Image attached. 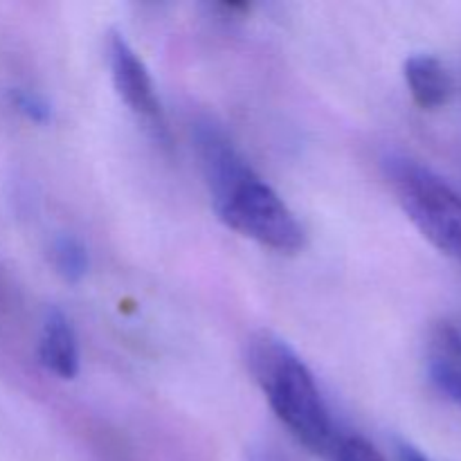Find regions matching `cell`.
<instances>
[{"label":"cell","instance_id":"9c48e42d","mask_svg":"<svg viewBox=\"0 0 461 461\" xmlns=\"http://www.w3.org/2000/svg\"><path fill=\"white\" fill-rule=\"evenodd\" d=\"M329 455L333 461H385L381 453L360 435H336Z\"/></svg>","mask_w":461,"mask_h":461},{"label":"cell","instance_id":"8fae6325","mask_svg":"<svg viewBox=\"0 0 461 461\" xmlns=\"http://www.w3.org/2000/svg\"><path fill=\"white\" fill-rule=\"evenodd\" d=\"M396 453H399V461H430L426 455L421 453V450L414 448V446H410V444H405V441H401V444L396 446Z\"/></svg>","mask_w":461,"mask_h":461},{"label":"cell","instance_id":"5b68a950","mask_svg":"<svg viewBox=\"0 0 461 461\" xmlns=\"http://www.w3.org/2000/svg\"><path fill=\"white\" fill-rule=\"evenodd\" d=\"M39 360L61 381H72L79 374V340L70 318L61 309H52L45 315L39 338Z\"/></svg>","mask_w":461,"mask_h":461},{"label":"cell","instance_id":"ba28073f","mask_svg":"<svg viewBox=\"0 0 461 461\" xmlns=\"http://www.w3.org/2000/svg\"><path fill=\"white\" fill-rule=\"evenodd\" d=\"M52 264L66 282L77 284L88 275L90 255L79 239L63 234L52 243Z\"/></svg>","mask_w":461,"mask_h":461},{"label":"cell","instance_id":"277c9868","mask_svg":"<svg viewBox=\"0 0 461 461\" xmlns=\"http://www.w3.org/2000/svg\"><path fill=\"white\" fill-rule=\"evenodd\" d=\"M108 52V68H111L113 86H115L117 95L122 102L126 104L131 113L138 117L144 131H149L153 140L162 147H169L171 135L169 126H167L165 111L158 99L156 86H153L151 75H149L147 66L135 52L133 45L124 39L120 32H111L106 43Z\"/></svg>","mask_w":461,"mask_h":461},{"label":"cell","instance_id":"3957f363","mask_svg":"<svg viewBox=\"0 0 461 461\" xmlns=\"http://www.w3.org/2000/svg\"><path fill=\"white\" fill-rule=\"evenodd\" d=\"M396 201L419 232L439 252L461 264V196L430 167L390 153L383 160Z\"/></svg>","mask_w":461,"mask_h":461},{"label":"cell","instance_id":"7a4b0ae2","mask_svg":"<svg viewBox=\"0 0 461 461\" xmlns=\"http://www.w3.org/2000/svg\"><path fill=\"white\" fill-rule=\"evenodd\" d=\"M248 367L279 421L313 453H329L336 432L331 414L304 360L268 331L248 342Z\"/></svg>","mask_w":461,"mask_h":461},{"label":"cell","instance_id":"8992f818","mask_svg":"<svg viewBox=\"0 0 461 461\" xmlns=\"http://www.w3.org/2000/svg\"><path fill=\"white\" fill-rule=\"evenodd\" d=\"M405 84L414 104L423 111H437L453 93V81L444 63L432 54H412L403 66Z\"/></svg>","mask_w":461,"mask_h":461},{"label":"cell","instance_id":"6da1fadb","mask_svg":"<svg viewBox=\"0 0 461 461\" xmlns=\"http://www.w3.org/2000/svg\"><path fill=\"white\" fill-rule=\"evenodd\" d=\"M194 149L221 223L282 255L304 248V228L214 120L194 124Z\"/></svg>","mask_w":461,"mask_h":461},{"label":"cell","instance_id":"52a82bcc","mask_svg":"<svg viewBox=\"0 0 461 461\" xmlns=\"http://www.w3.org/2000/svg\"><path fill=\"white\" fill-rule=\"evenodd\" d=\"M428 374L437 390L461 408V333L450 324H441L432 333Z\"/></svg>","mask_w":461,"mask_h":461},{"label":"cell","instance_id":"30bf717a","mask_svg":"<svg viewBox=\"0 0 461 461\" xmlns=\"http://www.w3.org/2000/svg\"><path fill=\"white\" fill-rule=\"evenodd\" d=\"M12 104L21 115H25L30 122H36V124H45V122L52 120V108H50V104L39 93H34V90L16 88L12 93Z\"/></svg>","mask_w":461,"mask_h":461}]
</instances>
